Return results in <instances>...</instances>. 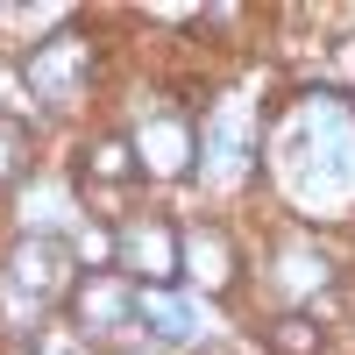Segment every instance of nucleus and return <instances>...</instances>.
I'll return each mask as SVG.
<instances>
[{
	"label": "nucleus",
	"instance_id": "5",
	"mask_svg": "<svg viewBox=\"0 0 355 355\" xmlns=\"http://www.w3.org/2000/svg\"><path fill=\"white\" fill-rule=\"evenodd\" d=\"M185 277L199 291H227L234 284V242L220 227H185Z\"/></svg>",
	"mask_w": 355,
	"mask_h": 355
},
{
	"label": "nucleus",
	"instance_id": "3",
	"mask_svg": "<svg viewBox=\"0 0 355 355\" xmlns=\"http://www.w3.org/2000/svg\"><path fill=\"white\" fill-rule=\"evenodd\" d=\"M8 270H15V291H28V299H64V291H78L71 284V256L57 242H43V234H21L8 249Z\"/></svg>",
	"mask_w": 355,
	"mask_h": 355
},
{
	"label": "nucleus",
	"instance_id": "11",
	"mask_svg": "<svg viewBox=\"0 0 355 355\" xmlns=\"http://www.w3.org/2000/svg\"><path fill=\"white\" fill-rule=\"evenodd\" d=\"M78 263H121V227L85 220V227H78Z\"/></svg>",
	"mask_w": 355,
	"mask_h": 355
},
{
	"label": "nucleus",
	"instance_id": "7",
	"mask_svg": "<svg viewBox=\"0 0 355 355\" xmlns=\"http://www.w3.org/2000/svg\"><path fill=\"white\" fill-rule=\"evenodd\" d=\"M142 320H150V334H157L164 348H192V341H199V306L178 299L171 284H164V291H142Z\"/></svg>",
	"mask_w": 355,
	"mask_h": 355
},
{
	"label": "nucleus",
	"instance_id": "1",
	"mask_svg": "<svg viewBox=\"0 0 355 355\" xmlns=\"http://www.w3.org/2000/svg\"><path fill=\"white\" fill-rule=\"evenodd\" d=\"M93 43L85 36H43L36 50H28V85H36V100H50V107H78L85 100V85H93Z\"/></svg>",
	"mask_w": 355,
	"mask_h": 355
},
{
	"label": "nucleus",
	"instance_id": "6",
	"mask_svg": "<svg viewBox=\"0 0 355 355\" xmlns=\"http://www.w3.org/2000/svg\"><path fill=\"white\" fill-rule=\"evenodd\" d=\"M71 306H78V320H85V327H100V320H128V313H142V291H128L121 277L93 270V277H78Z\"/></svg>",
	"mask_w": 355,
	"mask_h": 355
},
{
	"label": "nucleus",
	"instance_id": "10",
	"mask_svg": "<svg viewBox=\"0 0 355 355\" xmlns=\"http://www.w3.org/2000/svg\"><path fill=\"white\" fill-rule=\"evenodd\" d=\"M28 171V121L21 114H0V185H15Z\"/></svg>",
	"mask_w": 355,
	"mask_h": 355
},
{
	"label": "nucleus",
	"instance_id": "8",
	"mask_svg": "<svg viewBox=\"0 0 355 355\" xmlns=\"http://www.w3.org/2000/svg\"><path fill=\"white\" fill-rule=\"evenodd\" d=\"M263 341H270V355H327V327L306 313H277Z\"/></svg>",
	"mask_w": 355,
	"mask_h": 355
},
{
	"label": "nucleus",
	"instance_id": "9",
	"mask_svg": "<svg viewBox=\"0 0 355 355\" xmlns=\"http://www.w3.org/2000/svg\"><path fill=\"white\" fill-rule=\"evenodd\" d=\"M85 171H93V178H107V185H128V178L142 171V164H135V142H121V135H100L93 150H85Z\"/></svg>",
	"mask_w": 355,
	"mask_h": 355
},
{
	"label": "nucleus",
	"instance_id": "2",
	"mask_svg": "<svg viewBox=\"0 0 355 355\" xmlns=\"http://www.w3.org/2000/svg\"><path fill=\"white\" fill-rule=\"evenodd\" d=\"M121 270L142 277L150 291H164L178 270H185V234H178L171 220H121Z\"/></svg>",
	"mask_w": 355,
	"mask_h": 355
},
{
	"label": "nucleus",
	"instance_id": "4",
	"mask_svg": "<svg viewBox=\"0 0 355 355\" xmlns=\"http://www.w3.org/2000/svg\"><path fill=\"white\" fill-rule=\"evenodd\" d=\"M192 157H199V142H192V128L178 121V114H164V121H142V135H135V164H142V171H157V178H185Z\"/></svg>",
	"mask_w": 355,
	"mask_h": 355
}]
</instances>
